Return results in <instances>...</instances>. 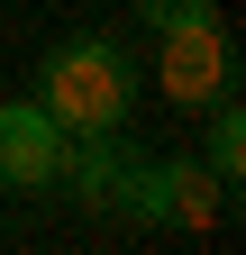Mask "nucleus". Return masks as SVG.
<instances>
[{
	"label": "nucleus",
	"mask_w": 246,
	"mask_h": 255,
	"mask_svg": "<svg viewBox=\"0 0 246 255\" xmlns=\"http://www.w3.org/2000/svg\"><path fill=\"white\" fill-rule=\"evenodd\" d=\"M128 101H137V64L119 55V37H64L46 46L37 64V110L64 128V137H91V128H128Z\"/></svg>",
	"instance_id": "nucleus-1"
},
{
	"label": "nucleus",
	"mask_w": 246,
	"mask_h": 255,
	"mask_svg": "<svg viewBox=\"0 0 246 255\" xmlns=\"http://www.w3.org/2000/svg\"><path fill=\"white\" fill-rule=\"evenodd\" d=\"M110 210L137 219V228H210V219L237 210V191L210 173V164H192V155H164V164H155V155H137V164L119 173Z\"/></svg>",
	"instance_id": "nucleus-2"
},
{
	"label": "nucleus",
	"mask_w": 246,
	"mask_h": 255,
	"mask_svg": "<svg viewBox=\"0 0 246 255\" xmlns=\"http://www.w3.org/2000/svg\"><path fill=\"white\" fill-rule=\"evenodd\" d=\"M164 55H155V82L173 91L182 110H210L219 91H237V46L219 18H182V27H155Z\"/></svg>",
	"instance_id": "nucleus-3"
},
{
	"label": "nucleus",
	"mask_w": 246,
	"mask_h": 255,
	"mask_svg": "<svg viewBox=\"0 0 246 255\" xmlns=\"http://www.w3.org/2000/svg\"><path fill=\"white\" fill-rule=\"evenodd\" d=\"M64 173V128H55L37 101L0 110V191H46Z\"/></svg>",
	"instance_id": "nucleus-4"
},
{
	"label": "nucleus",
	"mask_w": 246,
	"mask_h": 255,
	"mask_svg": "<svg viewBox=\"0 0 246 255\" xmlns=\"http://www.w3.org/2000/svg\"><path fill=\"white\" fill-rule=\"evenodd\" d=\"M128 164H137L128 128H91V137H64V173H55V182H73L82 210H110V191H119Z\"/></svg>",
	"instance_id": "nucleus-5"
},
{
	"label": "nucleus",
	"mask_w": 246,
	"mask_h": 255,
	"mask_svg": "<svg viewBox=\"0 0 246 255\" xmlns=\"http://www.w3.org/2000/svg\"><path fill=\"white\" fill-rule=\"evenodd\" d=\"M210 173H219L228 191L246 182V110H237V91L210 101Z\"/></svg>",
	"instance_id": "nucleus-6"
},
{
	"label": "nucleus",
	"mask_w": 246,
	"mask_h": 255,
	"mask_svg": "<svg viewBox=\"0 0 246 255\" xmlns=\"http://www.w3.org/2000/svg\"><path fill=\"white\" fill-rule=\"evenodd\" d=\"M146 27H182V18H219V0H137Z\"/></svg>",
	"instance_id": "nucleus-7"
},
{
	"label": "nucleus",
	"mask_w": 246,
	"mask_h": 255,
	"mask_svg": "<svg viewBox=\"0 0 246 255\" xmlns=\"http://www.w3.org/2000/svg\"><path fill=\"white\" fill-rule=\"evenodd\" d=\"M0 9H9V0H0Z\"/></svg>",
	"instance_id": "nucleus-8"
}]
</instances>
